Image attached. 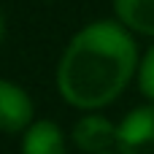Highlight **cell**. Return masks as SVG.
Listing matches in <instances>:
<instances>
[{"mask_svg": "<svg viewBox=\"0 0 154 154\" xmlns=\"http://www.w3.org/2000/svg\"><path fill=\"white\" fill-rule=\"evenodd\" d=\"M138 43L133 32L114 19H95L68 41L57 65V89L62 100L81 111L111 106L138 73Z\"/></svg>", "mask_w": 154, "mask_h": 154, "instance_id": "obj_1", "label": "cell"}, {"mask_svg": "<svg viewBox=\"0 0 154 154\" xmlns=\"http://www.w3.org/2000/svg\"><path fill=\"white\" fill-rule=\"evenodd\" d=\"M119 154H154V103L138 106L116 125Z\"/></svg>", "mask_w": 154, "mask_h": 154, "instance_id": "obj_2", "label": "cell"}, {"mask_svg": "<svg viewBox=\"0 0 154 154\" xmlns=\"http://www.w3.org/2000/svg\"><path fill=\"white\" fill-rule=\"evenodd\" d=\"M35 119L32 97L24 87L0 79V133H24Z\"/></svg>", "mask_w": 154, "mask_h": 154, "instance_id": "obj_3", "label": "cell"}, {"mask_svg": "<svg viewBox=\"0 0 154 154\" xmlns=\"http://www.w3.org/2000/svg\"><path fill=\"white\" fill-rule=\"evenodd\" d=\"M70 141L84 154L111 152V149H116V125L108 116L89 111V114L76 119V125L70 130Z\"/></svg>", "mask_w": 154, "mask_h": 154, "instance_id": "obj_4", "label": "cell"}, {"mask_svg": "<svg viewBox=\"0 0 154 154\" xmlns=\"http://www.w3.org/2000/svg\"><path fill=\"white\" fill-rule=\"evenodd\" d=\"M22 154H68L62 127L51 119H32L22 133Z\"/></svg>", "mask_w": 154, "mask_h": 154, "instance_id": "obj_5", "label": "cell"}, {"mask_svg": "<svg viewBox=\"0 0 154 154\" xmlns=\"http://www.w3.org/2000/svg\"><path fill=\"white\" fill-rule=\"evenodd\" d=\"M114 16L130 32L154 38V0H114Z\"/></svg>", "mask_w": 154, "mask_h": 154, "instance_id": "obj_6", "label": "cell"}, {"mask_svg": "<svg viewBox=\"0 0 154 154\" xmlns=\"http://www.w3.org/2000/svg\"><path fill=\"white\" fill-rule=\"evenodd\" d=\"M135 81H138L141 95H143L149 103H154V43L143 51V57H141V62H138Z\"/></svg>", "mask_w": 154, "mask_h": 154, "instance_id": "obj_7", "label": "cell"}, {"mask_svg": "<svg viewBox=\"0 0 154 154\" xmlns=\"http://www.w3.org/2000/svg\"><path fill=\"white\" fill-rule=\"evenodd\" d=\"M3 41H5V16L0 11V46H3Z\"/></svg>", "mask_w": 154, "mask_h": 154, "instance_id": "obj_8", "label": "cell"}, {"mask_svg": "<svg viewBox=\"0 0 154 154\" xmlns=\"http://www.w3.org/2000/svg\"><path fill=\"white\" fill-rule=\"evenodd\" d=\"M100 154H119V152H116V149H111V152H100Z\"/></svg>", "mask_w": 154, "mask_h": 154, "instance_id": "obj_9", "label": "cell"}, {"mask_svg": "<svg viewBox=\"0 0 154 154\" xmlns=\"http://www.w3.org/2000/svg\"><path fill=\"white\" fill-rule=\"evenodd\" d=\"M46 3H54V0H46Z\"/></svg>", "mask_w": 154, "mask_h": 154, "instance_id": "obj_10", "label": "cell"}]
</instances>
